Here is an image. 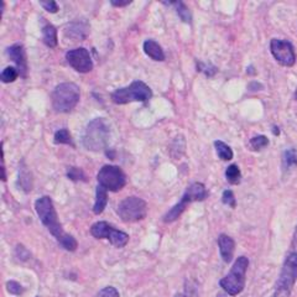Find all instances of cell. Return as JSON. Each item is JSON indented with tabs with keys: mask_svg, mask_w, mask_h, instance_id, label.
<instances>
[{
	"mask_svg": "<svg viewBox=\"0 0 297 297\" xmlns=\"http://www.w3.org/2000/svg\"><path fill=\"white\" fill-rule=\"evenodd\" d=\"M35 211L40 218L41 223L47 228V231L53 235L56 240L60 243L64 250L75 251L77 249V240L71 234L66 233L62 229V226L58 222V215L56 212L55 204L49 196H43L35 202Z\"/></svg>",
	"mask_w": 297,
	"mask_h": 297,
	"instance_id": "cell-1",
	"label": "cell"
},
{
	"mask_svg": "<svg viewBox=\"0 0 297 297\" xmlns=\"http://www.w3.org/2000/svg\"><path fill=\"white\" fill-rule=\"evenodd\" d=\"M110 128L104 118H96L87 124L82 136V144L87 150L102 151L108 146Z\"/></svg>",
	"mask_w": 297,
	"mask_h": 297,
	"instance_id": "cell-2",
	"label": "cell"
},
{
	"mask_svg": "<svg viewBox=\"0 0 297 297\" xmlns=\"http://www.w3.org/2000/svg\"><path fill=\"white\" fill-rule=\"evenodd\" d=\"M81 99L80 87L76 83L64 82L55 87L52 92V108L57 113H69L77 106Z\"/></svg>",
	"mask_w": 297,
	"mask_h": 297,
	"instance_id": "cell-3",
	"label": "cell"
},
{
	"mask_svg": "<svg viewBox=\"0 0 297 297\" xmlns=\"http://www.w3.org/2000/svg\"><path fill=\"white\" fill-rule=\"evenodd\" d=\"M249 266V259L246 256H239L232 266L228 275H226L219 281L220 287L224 292L231 296H237L244 290L246 270Z\"/></svg>",
	"mask_w": 297,
	"mask_h": 297,
	"instance_id": "cell-4",
	"label": "cell"
},
{
	"mask_svg": "<svg viewBox=\"0 0 297 297\" xmlns=\"http://www.w3.org/2000/svg\"><path fill=\"white\" fill-rule=\"evenodd\" d=\"M153 98V91L142 81H134L127 87L118 88L112 93L114 104H128L131 102H147Z\"/></svg>",
	"mask_w": 297,
	"mask_h": 297,
	"instance_id": "cell-5",
	"label": "cell"
},
{
	"mask_svg": "<svg viewBox=\"0 0 297 297\" xmlns=\"http://www.w3.org/2000/svg\"><path fill=\"white\" fill-rule=\"evenodd\" d=\"M208 197V191L204 187L203 183L201 182H195L191 186L187 187L186 192L182 196L181 201L178 203H176L172 208L170 209L166 214L164 215V222L165 223H172L175 220H177L181 217L182 213L184 212V209L187 208L190 203L192 202H202Z\"/></svg>",
	"mask_w": 297,
	"mask_h": 297,
	"instance_id": "cell-6",
	"label": "cell"
},
{
	"mask_svg": "<svg viewBox=\"0 0 297 297\" xmlns=\"http://www.w3.org/2000/svg\"><path fill=\"white\" fill-rule=\"evenodd\" d=\"M297 280V253H290L285 259L281 273L277 279L273 297H290L291 290Z\"/></svg>",
	"mask_w": 297,
	"mask_h": 297,
	"instance_id": "cell-7",
	"label": "cell"
},
{
	"mask_svg": "<svg viewBox=\"0 0 297 297\" xmlns=\"http://www.w3.org/2000/svg\"><path fill=\"white\" fill-rule=\"evenodd\" d=\"M117 212L123 222L135 223L145 219L147 214V204L142 198L131 196L120 202Z\"/></svg>",
	"mask_w": 297,
	"mask_h": 297,
	"instance_id": "cell-8",
	"label": "cell"
},
{
	"mask_svg": "<svg viewBox=\"0 0 297 297\" xmlns=\"http://www.w3.org/2000/svg\"><path fill=\"white\" fill-rule=\"evenodd\" d=\"M97 181L106 191L118 192L127 184V176L119 166L104 165L98 172Z\"/></svg>",
	"mask_w": 297,
	"mask_h": 297,
	"instance_id": "cell-9",
	"label": "cell"
},
{
	"mask_svg": "<svg viewBox=\"0 0 297 297\" xmlns=\"http://www.w3.org/2000/svg\"><path fill=\"white\" fill-rule=\"evenodd\" d=\"M91 234L97 239L109 240L116 248H124L129 243V235L112 227L106 222H97L91 227Z\"/></svg>",
	"mask_w": 297,
	"mask_h": 297,
	"instance_id": "cell-10",
	"label": "cell"
},
{
	"mask_svg": "<svg viewBox=\"0 0 297 297\" xmlns=\"http://www.w3.org/2000/svg\"><path fill=\"white\" fill-rule=\"evenodd\" d=\"M270 51L274 58L282 66L292 67L296 62V53L292 44L286 40L273 39L270 41Z\"/></svg>",
	"mask_w": 297,
	"mask_h": 297,
	"instance_id": "cell-11",
	"label": "cell"
},
{
	"mask_svg": "<svg viewBox=\"0 0 297 297\" xmlns=\"http://www.w3.org/2000/svg\"><path fill=\"white\" fill-rule=\"evenodd\" d=\"M66 60L72 68L80 73H88L93 69V61L91 53L85 47L69 50L66 53Z\"/></svg>",
	"mask_w": 297,
	"mask_h": 297,
	"instance_id": "cell-12",
	"label": "cell"
},
{
	"mask_svg": "<svg viewBox=\"0 0 297 297\" xmlns=\"http://www.w3.org/2000/svg\"><path fill=\"white\" fill-rule=\"evenodd\" d=\"M8 55L14 63L16 64V69H18L19 75L22 78L27 76V58H26V51H25L24 46L21 44H15L8 49Z\"/></svg>",
	"mask_w": 297,
	"mask_h": 297,
	"instance_id": "cell-13",
	"label": "cell"
},
{
	"mask_svg": "<svg viewBox=\"0 0 297 297\" xmlns=\"http://www.w3.org/2000/svg\"><path fill=\"white\" fill-rule=\"evenodd\" d=\"M218 246H219V253L222 256L223 262L229 264V263L233 260V254H234V248L235 243L233 238H231L227 234H220L218 237Z\"/></svg>",
	"mask_w": 297,
	"mask_h": 297,
	"instance_id": "cell-14",
	"label": "cell"
},
{
	"mask_svg": "<svg viewBox=\"0 0 297 297\" xmlns=\"http://www.w3.org/2000/svg\"><path fill=\"white\" fill-rule=\"evenodd\" d=\"M144 52L154 61H165V52L162 47L154 40H146L144 43Z\"/></svg>",
	"mask_w": 297,
	"mask_h": 297,
	"instance_id": "cell-15",
	"label": "cell"
},
{
	"mask_svg": "<svg viewBox=\"0 0 297 297\" xmlns=\"http://www.w3.org/2000/svg\"><path fill=\"white\" fill-rule=\"evenodd\" d=\"M106 203H108V191L98 184L96 190V202H94V206H93L94 214L97 215L102 214V213L104 212Z\"/></svg>",
	"mask_w": 297,
	"mask_h": 297,
	"instance_id": "cell-16",
	"label": "cell"
},
{
	"mask_svg": "<svg viewBox=\"0 0 297 297\" xmlns=\"http://www.w3.org/2000/svg\"><path fill=\"white\" fill-rule=\"evenodd\" d=\"M43 41L46 46L51 47V49L57 46V29L53 25L47 24L43 27Z\"/></svg>",
	"mask_w": 297,
	"mask_h": 297,
	"instance_id": "cell-17",
	"label": "cell"
},
{
	"mask_svg": "<svg viewBox=\"0 0 297 297\" xmlns=\"http://www.w3.org/2000/svg\"><path fill=\"white\" fill-rule=\"evenodd\" d=\"M166 5H171V7H175L176 13L178 14V16L181 18V20L186 24H191L192 22V16H191V11H190L187 5L184 4L183 2L178 0V2H169V3H164Z\"/></svg>",
	"mask_w": 297,
	"mask_h": 297,
	"instance_id": "cell-18",
	"label": "cell"
},
{
	"mask_svg": "<svg viewBox=\"0 0 297 297\" xmlns=\"http://www.w3.org/2000/svg\"><path fill=\"white\" fill-rule=\"evenodd\" d=\"M214 147L217 151L218 156L223 161H229V160L233 159V150H232L229 145H227L226 142L220 141V140H215L214 141Z\"/></svg>",
	"mask_w": 297,
	"mask_h": 297,
	"instance_id": "cell-19",
	"label": "cell"
},
{
	"mask_svg": "<svg viewBox=\"0 0 297 297\" xmlns=\"http://www.w3.org/2000/svg\"><path fill=\"white\" fill-rule=\"evenodd\" d=\"M227 181L231 184H239L242 181V172H240L238 165H231L226 170Z\"/></svg>",
	"mask_w": 297,
	"mask_h": 297,
	"instance_id": "cell-20",
	"label": "cell"
},
{
	"mask_svg": "<svg viewBox=\"0 0 297 297\" xmlns=\"http://www.w3.org/2000/svg\"><path fill=\"white\" fill-rule=\"evenodd\" d=\"M53 141H55L56 144L71 145V146H73V147H75L73 140H72L71 134H69V131L67 130L66 128L60 129V130L56 131V133H55V136H53Z\"/></svg>",
	"mask_w": 297,
	"mask_h": 297,
	"instance_id": "cell-21",
	"label": "cell"
},
{
	"mask_svg": "<svg viewBox=\"0 0 297 297\" xmlns=\"http://www.w3.org/2000/svg\"><path fill=\"white\" fill-rule=\"evenodd\" d=\"M19 182H20V186L22 187L25 192L31 191L32 187V180H31V173L26 170V167H21V171L19 172Z\"/></svg>",
	"mask_w": 297,
	"mask_h": 297,
	"instance_id": "cell-22",
	"label": "cell"
},
{
	"mask_svg": "<svg viewBox=\"0 0 297 297\" xmlns=\"http://www.w3.org/2000/svg\"><path fill=\"white\" fill-rule=\"evenodd\" d=\"M282 162H284L285 169L288 167L297 166V150L295 148H288L282 155Z\"/></svg>",
	"mask_w": 297,
	"mask_h": 297,
	"instance_id": "cell-23",
	"label": "cell"
},
{
	"mask_svg": "<svg viewBox=\"0 0 297 297\" xmlns=\"http://www.w3.org/2000/svg\"><path fill=\"white\" fill-rule=\"evenodd\" d=\"M19 72L15 67L8 66L3 69L2 75H0V80H2L3 83H11L18 78Z\"/></svg>",
	"mask_w": 297,
	"mask_h": 297,
	"instance_id": "cell-24",
	"label": "cell"
},
{
	"mask_svg": "<svg viewBox=\"0 0 297 297\" xmlns=\"http://www.w3.org/2000/svg\"><path fill=\"white\" fill-rule=\"evenodd\" d=\"M67 177L69 178L71 181H87V177L85 175V172H83L82 169H80V167H68V170H67Z\"/></svg>",
	"mask_w": 297,
	"mask_h": 297,
	"instance_id": "cell-25",
	"label": "cell"
},
{
	"mask_svg": "<svg viewBox=\"0 0 297 297\" xmlns=\"http://www.w3.org/2000/svg\"><path fill=\"white\" fill-rule=\"evenodd\" d=\"M269 145V139L265 135H257L250 139V146L253 150L259 151Z\"/></svg>",
	"mask_w": 297,
	"mask_h": 297,
	"instance_id": "cell-26",
	"label": "cell"
},
{
	"mask_svg": "<svg viewBox=\"0 0 297 297\" xmlns=\"http://www.w3.org/2000/svg\"><path fill=\"white\" fill-rule=\"evenodd\" d=\"M222 202L227 206L232 207V208H235L237 207V201H235L234 193L231 191V190H226L222 195Z\"/></svg>",
	"mask_w": 297,
	"mask_h": 297,
	"instance_id": "cell-27",
	"label": "cell"
},
{
	"mask_svg": "<svg viewBox=\"0 0 297 297\" xmlns=\"http://www.w3.org/2000/svg\"><path fill=\"white\" fill-rule=\"evenodd\" d=\"M197 71H201L203 72V73H206L208 77H212V76H214L217 73V67L212 66V64H207L204 62H200L197 64Z\"/></svg>",
	"mask_w": 297,
	"mask_h": 297,
	"instance_id": "cell-28",
	"label": "cell"
},
{
	"mask_svg": "<svg viewBox=\"0 0 297 297\" xmlns=\"http://www.w3.org/2000/svg\"><path fill=\"white\" fill-rule=\"evenodd\" d=\"M7 288H8V291H9V292L11 293V295H16V296L21 295V293L25 291V288L22 287L21 285L19 284V282H16V281H8L7 282Z\"/></svg>",
	"mask_w": 297,
	"mask_h": 297,
	"instance_id": "cell-29",
	"label": "cell"
},
{
	"mask_svg": "<svg viewBox=\"0 0 297 297\" xmlns=\"http://www.w3.org/2000/svg\"><path fill=\"white\" fill-rule=\"evenodd\" d=\"M98 297H120L119 292L116 287L113 286H106L99 291Z\"/></svg>",
	"mask_w": 297,
	"mask_h": 297,
	"instance_id": "cell-30",
	"label": "cell"
},
{
	"mask_svg": "<svg viewBox=\"0 0 297 297\" xmlns=\"http://www.w3.org/2000/svg\"><path fill=\"white\" fill-rule=\"evenodd\" d=\"M40 5L44 8L45 10L49 11V13H51V14H56L58 11L57 3L53 2V0H50V2H40Z\"/></svg>",
	"mask_w": 297,
	"mask_h": 297,
	"instance_id": "cell-31",
	"label": "cell"
},
{
	"mask_svg": "<svg viewBox=\"0 0 297 297\" xmlns=\"http://www.w3.org/2000/svg\"><path fill=\"white\" fill-rule=\"evenodd\" d=\"M16 254H18L19 259L21 260H26L30 257V253L26 250V248H24L22 245H18V248H16Z\"/></svg>",
	"mask_w": 297,
	"mask_h": 297,
	"instance_id": "cell-32",
	"label": "cell"
},
{
	"mask_svg": "<svg viewBox=\"0 0 297 297\" xmlns=\"http://www.w3.org/2000/svg\"><path fill=\"white\" fill-rule=\"evenodd\" d=\"M110 4L116 8H123L131 4V0H124V2H120V0H110Z\"/></svg>",
	"mask_w": 297,
	"mask_h": 297,
	"instance_id": "cell-33",
	"label": "cell"
},
{
	"mask_svg": "<svg viewBox=\"0 0 297 297\" xmlns=\"http://www.w3.org/2000/svg\"><path fill=\"white\" fill-rule=\"evenodd\" d=\"M274 134H275V135H279V134H280V130H279V128H277V127H274Z\"/></svg>",
	"mask_w": 297,
	"mask_h": 297,
	"instance_id": "cell-34",
	"label": "cell"
},
{
	"mask_svg": "<svg viewBox=\"0 0 297 297\" xmlns=\"http://www.w3.org/2000/svg\"><path fill=\"white\" fill-rule=\"evenodd\" d=\"M215 297H226V295H224V293H218V295Z\"/></svg>",
	"mask_w": 297,
	"mask_h": 297,
	"instance_id": "cell-35",
	"label": "cell"
},
{
	"mask_svg": "<svg viewBox=\"0 0 297 297\" xmlns=\"http://www.w3.org/2000/svg\"><path fill=\"white\" fill-rule=\"evenodd\" d=\"M296 100H297V91H296Z\"/></svg>",
	"mask_w": 297,
	"mask_h": 297,
	"instance_id": "cell-36",
	"label": "cell"
},
{
	"mask_svg": "<svg viewBox=\"0 0 297 297\" xmlns=\"http://www.w3.org/2000/svg\"><path fill=\"white\" fill-rule=\"evenodd\" d=\"M38 297H39V296H38Z\"/></svg>",
	"mask_w": 297,
	"mask_h": 297,
	"instance_id": "cell-37",
	"label": "cell"
}]
</instances>
